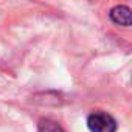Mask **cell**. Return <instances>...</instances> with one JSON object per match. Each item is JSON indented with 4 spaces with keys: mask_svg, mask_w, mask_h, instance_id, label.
<instances>
[{
    "mask_svg": "<svg viewBox=\"0 0 132 132\" xmlns=\"http://www.w3.org/2000/svg\"><path fill=\"white\" fill-rule=\"evenodd\" d=\"M37 132H64V129L56 123L48 118H42L37 123Z\"/></svg>",
    "mask_w": 132,
    "mask_h": 132,
    "instance_id": "3",
    "label": "cell"
},
{
    "mask_svg": "<svg viewBox=\"0 0 132 132\" xmlns=\"http://www.w3.org/2000/svg\"><path fill=\"white\" fill-rule=\"evenodd\" d=\"M87 127L90 132H117V121L112 115L96 110L87 117Z\"/></svg>",
    "mask_w": 132,
    "mask_h": 132,
    "instance_id": "1",
    "label": "cell"
},
{
    "mask_svg": "<svg viewBox=\"0 0 132 132\" xmlns=\"http://www.w3.org/2000/svg\"><path fill=\"white\" fill-rule=\"evenodd\" d=\"M110 20L120 27H132V11L126 5H117L109 13Z\"/></svg>",
    "mask_w": 132,
    "mask_h": 132,
    "instance_id": "2",
    "label": "cell"
}]
</instances>
